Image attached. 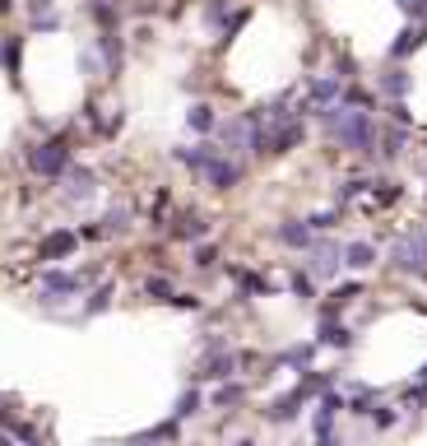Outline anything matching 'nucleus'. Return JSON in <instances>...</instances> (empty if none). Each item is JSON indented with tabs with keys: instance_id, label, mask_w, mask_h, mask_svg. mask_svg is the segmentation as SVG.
<instances>
[{
	"instance_id": "nucleus-18",
	"label": "nucleus",
	"mask_w": 427,
	"mask_h": 446,
	"mask_svg": "<svg viewBox=\"0 0 427 446\" xmlns=\"http://www.w3.org/2000/svg\"><path fill=\"white\" fill-rule=\"evenodd\" d=\"M237 400H242V386H218V391H214V404H223V409L237 404Z\"/></svg>"
},
{
	"instance_id": "nucleus-22",
	"label": "nucleus",
	"mask_w": 427,
	"mask_h": 446,
	"mask_svg": "<svg viewBox=\"0 0 427 446\" xmlns=\"http://www.w3.org/2000/svg\"><path fill=\"white\" fill-rule=\"evenodd\" d=\"M0 61L10 65V75L19 79V42H10V46H5V51H0Z\"/></svg>"
},
{
	"instance_id": "nucleus-3",
	"label": "nucleus",
	"mask_w": 427,
	"mask_h": 446,
	"mask_svg": "<svg viewBox=\"0 0 427 446\" xmlns=\"http://www.w3.org/2000/svg\"><path fill=\"white\" fill-rule=\"evenodd\" d=\"M395 265H399V270H418V275H427V232H413V237H404V242L395 246Z\"/></svg>"
},
{
	"instance_id": "nucleus-8",
	"label": "nucleus",
	"mask_w": 427,
	"mask_h": 446,
	"mask_svg": "<svg viewBox=\"0 0 427 446\" xmlns=\"http://www.w3.org/2000/svg\"><path fill=\"white\" fill-rule=\"evenodd\" d=\"M232 368H237V358H232V354H218V358H209V363L200 368V377H214V381H223V377H232Z\"/></svg>"
},
{
	"instance_id": "nucleus-25",
	"label": "nucleus",
	"mask_w": 427,
	"mask_h": 446,
	"mask_svg": "<svg viewBox=\"0 0 427 446\" xmlns=\"http://www.w3.org/2000/svg\"><path fill=\"white\" fill-rule=\"evenodd\" d=\"M0 446H10V437H0Z\"/></svg>"
},
{
	"instance_id": "nucleus-19",
	"label": "nucleus",
	"mask_w": 427,
	"mask_h": 446,
	"mask_svg": "<svg viewBox=\"0 0 427 446\" xmlns=\"http://www.w3.org/2000/svg\"><path fill=\"white\" fill-rule=\"evenodd\" d=\"M195 409H200V395H195V391H186L182 400H177V418H191Z\"/></svg>"
},
{
	"instance_id": "nucleus-16",
	"label": "nucleus",
	"mask_w": 427,
	"mask_h": 446,
	"mask_svg": "<svg viewBox=\"0 0 427 446\" xmlns=\"http://www.w3.org/2000/svg\"><path fill=\"white\" fill-rule=\"evenodd\" d=\"M144 293H149V298H158V302H172V298H177L168 279H149V284H144Z\"/></svg>"
},
{
	"instance_id": "nucleus-20",
	"label": "nucleus",
	"mask_w": 427,
	"mask_h": 446,
	"mask_svg": "<svg viewBox=\"0 0 427 446\" xmlns=\"http://www.w3.org/2000/svg\"><path fill=\"white\" fill-rule=\"evenodd\" d=\"M385 93H409V75H404V70H395V75H385Z\"/></svg>"
},
{
	"instance_id": "nucleus-6",
	"label": "nucleus",
	"mask_w": 427,
	"mask_h": 446,
	"mask_svg": "<svg viewBox=\"0 0 427 446\" xmlns=\"http://www.w3.org/2000/svg\"><path fill=\"white\" fill-rule=\"evenodd\" d=\"M204 177H209V182L218 186V191H232V186H237V177H242V168H237V163H228V158H218V154H214V158H209V168H204Z\"/></svg>"
},
{
	"instance_id": "nucleus-9",
	"label": "nucleus",
	"mask_w": 427,
	"mask_h": 446,
	"mask_svg": "<svg viewBox=\"0 0 427 446\" xmlns=\"http://www.w3.org/2000/svg\"><path fill=\"white\" fill-rule=\"evenodd\" d=\"M339 270V251H330V246H320L316 261H311V275H335Z\"/></svg>"
},
{
	"instance_id": "nucleus-4",
	"label": "nucleus",
	"mask_w": 427,
	"mask_h": 446,
	"mask_svg": "<svg viewBox=\"0 0 427 446\" xmlns=\"http://www.w3.org/2000/svg\"><path fill=\"white\" fill-rule=\"evenodd\" d=\"M75 246H79V232H46L42 242H37V256L42 261H65Z\"/></svg>"
},
{
	"instance_id": "nucleus-7",
	"label": "nucleus",
	"mask_w": 427,
	"mask_h": 446,
	"mask_svg": "<svg viewBox=\"0 0 427 446\" xmlns=\"http://www.w3.org/2000/svg\"><path fill=\"white\" fill-rule=\"evenodd\" d=\"M65 196H70V200H89V196H93V172H89V168L70 172V186H65Z\"/></svg>"
},
{
	"instance_id": "nucleus-15",
	"label": "nucleus",
	"mask_w": 427,
	"mask_h": 446,
	"mask_svg": "<svg viewBox=\"0 0 427 446\" xmlns=\"http://www.w3.org/2000/svg\"><path fill=\"white\" fill-rule=\"evenodd\" d=\"M335 93H339V79H316V84H311V98H316V103H330Z\"/></svg>"
},
{
	"instance_id": "nucleus-1",
	"label": "nucleus",
	"mask_w": 427,
	"mask_h": 446,
	"mask_svg": "<svg viewBox=\"0 0 427 446\" xmlns=\"http://www.w3.org/2000/svg\"><path fill=\"white\" fill-rule=\"evenodd\" d=\"M325 121H330V130H335L349 149H372V121H367V112H344V108H330L325 112Z\"/></svg>"
},
{
	"instance_id": "nucleus-2",
	"label": "nucleus",
	"mask_w": 427,
	"mask_h": 446,
	"mask_svg": "<svg viewBox=\"0 0 427 446\" xmlns=\"http://www.w3.org/2000/svg\"><path fill=\"white\" fill-rule=\"evenodd\" d=\"M28 168L37 177H61L70 168V149H65V139H42V144H33L28 149Z\"/></svg>"
},
{
	"instance_id": "nucleus-26",
	"label": "nucleus",
	"mask_w": 427,
	"mask_h": 446,
	"mask_svg": "<svg viewBox=\"0 0 427 446\" xmlns=\"http://www.w3.org/2000/svg\"><path fill=\"white\" fill-rule=\"evenodd\" d=\"M237 446H256V442H237Z\"/></svg>"
},
{
	"instance_id": "nucleus-10",
	"label": "nucleus",
	"mask_w": 427,
	"mask_h": 446,
	"mask_svg": "<svg viewBox=\"0 0 427 446\" xmlns=\"http://www.w3.org/2000/svg\"><path fill=\"white\" fill-rule=\"evenodd\" d=\"M279 242H288V246H306V242H311V228H302V223H284V228H279Z\"/></svg>"
},
{
	"instance_id": "nucleus-14",
	"label": "nucleus",
	"mask_w": 427,
	"mask_h": 446,
	"mask_svg": "<svg viewBox=\"0 0 427 446\" xmlns=\"http://www.w3.org/2000/svg\"><path fill=\"white\" fill-rule=\"evenodd\" d=\"M320 339H325V344H339V349H349V330H344V325H335V321L320 325Z\"/></svg>"
},
{
	"instance_id": "nucleus-27",
	"label": "nucleus",
	"mask_w": 427,
	"mask_h": 446,
	"mask_svg": "<svg viewBox=\"0 0 427 446\" xmlns=\"http://www.w3.org/2000/svg\"><path fill=\"white\" fill-rule=\"evenodd\" d=\"M139 446H144V442H139Z\"/></svg>"
},
{
	"instance_id": "nucleus-13",
	"label": "nucleus",
	"mask_w": 427,
	"mask_h": 446,
	"mask_svg": "<svg viewBox=\"0 0 427 446\" xmlns=\"http://www.w3.org/2000/svg\"><path fill=\"white\" fill-rule=\"evenodd\" d=\"M186 237V242H195V237H204V232H209V223H204V218L200 214H191V218H182V228H177Z\"/></svg>"
},
{
	"instance_id": "nucleus-23",
	"label": "nucleus",
	"mask_w": 427,
	"mask_h": 446,
	"mask_svg": "<svg viewBox=\"0 0 427 446\" xmlns=\"http://www.w3.org/2000/svg\"><path fill=\"white\" fill-rule=\"evenodd\" d=\"M306 358H311V349H288V354H284V363H297V368H302Z\"/></svg>"
},
{
	"instance_id": "nucleus-11",
	"label": "nucleus",
	"mask_w": 427,
	"mask_h": 446,
	"mask_svg": "<svg viewBox=\"0 0 427 446\" xmlns=\"http://www.w3.org/2000/svg\"><path fill=\"white\" fill-rule=\"evenodd\" d=\"M186 121L195 126V130H214V108L209 103H195V108L186 112Z\"/></svg>"
},
{
	"instance_id": "nucleus-17",
	"label": "nucleus",
	"mask_w": 427,
	"mask_h": 446,
	"mask_svg": "<svg viewBox=\"0 0 427 446\" xmlns=\"http://www.w3.org/2000/svg\"><path fill=\"white\" fill-rule=\"evenodd\" d=\"M413 46H423V28H409V33H399V42H395V56H404V51H413Z\"/></svg>"
},
{
	"instance_id": "nucleus-21",
	"label": "nucleus",
	"mask_w": 427,
	"mask_h": 446,
	"mask_svg": "<svg viewBox=\"0 0 427 446\" xmlns=\"http://www.w3.org/2000/svg\"><path fill=\"white\" fill-rule=\"evenodd\" d=\"M103 228L107 232H125V228H130V223H125V209H112V214L103 218Z\"/></svg>"
},
{
	"instance_id": "nucleus-5",
	"label": "nucleus",
	"mask_w": 427,
	"mask_h": 446,
	"mask_svg": "<svg viewBox=\"0 0 427 446\" xmlns=\"http://www.w3.org/2000/svg\"><path fill=\"white\" fill-rule=\"evenodd\" d=\"M42 293L56 298V293H84V279L65 275V270H42Z\"/></svg>"
},
{
	"instance_id": "nucleus-12",
	"label": "nucleus",
	"mask_w": 427,
	"mask_h": 446,
	"mask_svg": "<svg viewBox=\"0 0 427 446\" xmlns=\"http://www.w3.org/2000/svg\"><path fill=\"white\" fill-rule=\"evenodd\" d=\"M344 256H349V265H353V270H367V265H372V256H376V251H372V246H367V242H353L349 251H344Z\"/></svg>"
},
{
	"instance_id": "nucleus-24",
	"label": "nucleus",
	"mask_w": 427,
	"mask_h": 446,
	"mask_svg": "<svg viewBox=\"0 0 427 446\" xmlns=\"http://www.w3.org/2000/svg\"><path fill=\"white\" fill-rule=\"evenodd\" d=\"M107 307V289H98V293H93V302H89V311H103Z\"/></svg>"
}]
</instances>
